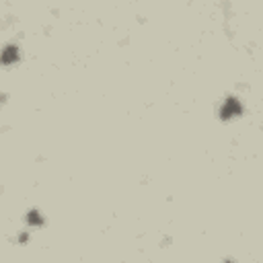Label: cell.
I'll return each instance as SVG.
<instances>
[{"label":"cell","instance_id":"cell-1","mask_svg":"<svg viewBox=\"0 0 263 263\" xmlns=\"http://www.w3.org/2000/svg\"><path fill=\"white\" fill-rule=\"evenodd\" d=\"M19 48H6L4 50V53H2V62L4 64H12L17 58H19V52H17Z\"/></svg>","mask_w":263,"mask_h":263}]
</instances>
